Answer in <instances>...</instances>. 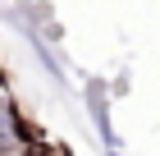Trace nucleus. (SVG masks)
<instances>
[{
	"mask_svg": "<svg viewBox=\"0 0 160 156\" xmlns=\"http://www.w3.org/2000/svg\"><path fill=\"white\" fill-rule=\"evenodd\" d=\"M9 129V106H5V101H0V133Z\"/></svg>",
	"mask_w": 160,
	"mask_h": 156,
	"instance_id": "obj_1",
	"label": "nucleus"
}]
</instances>
